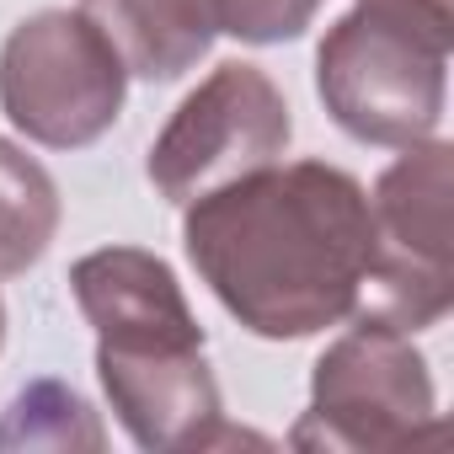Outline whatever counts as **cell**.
<instances>
[{"instance_id": "cell-1", "label": "cell", "mask_w": 454, "mask_h": 454, "mask_svg": "<svg viewBox=\"0 0 454 454\" xmlns=\"http://www.w3.org/2000/svg\"><path fill=\"white\" fill-rule=\"evenodd\" d=\"M182 252L208 294L262 342H305L353 321L374 219L358 176L273 160L182 203Z\"/></svg>"}, {"instance_id": "cell-2", "label": "cell", "mask_w": 454, "mask_h": 454, "mask_svg": "<svg viewBox=\"0 0 454 454\" xmlns=\"http://www.w3.org/2000/svg\"><path fill=\"white\" fill-rule=\"evenodd\" d=\"M70 294L97 332V380L118 427L150 454H198L241 443L224 422L219 380L203 358V326L166 257L102 247L70 268Z\"/></svg>"}, {"instance_id": "cell-3", "label": "cell", "mask_w": 454, "mask_h": 454, "mask_svg": "<svg viewBox=\"0 0 454 454\" xmlns=\"http://www.w3.org/2000/svg\"><path fill=\"white\" fill-rule=\"evenodd\" d=\"M454 27L395 6L358 0L316 49V97L332 123L380 150H406L438 134L449 102Z\"/></svg>"}, {"instance_id": "cell-4", "label": "cell", "mask_w": 454, "mask_h": 454, "mask_svg": "<svg viewBox=\"0 0 454 454\" xmlns=\"http://www.w3.org/2000/svg\"><path fill=\"white\" fill-rule=\"evenodd\" d=\"M454 145L422 139L406 145L369 192L374 252L364 273V294L353 321H374L390 332H427L454 305Z\"/></svg>"}, {"instance_id": "cell-5", "label": "cell", "mask_w": 454, "mask_h": 454, "mask_svg": "<svg viewBox=\"0 0 454 454\" xmlns=\"http://www.w3.org/2000/svg\"><path fill=\"white\" fill-rule=\"evenodd\" d=\"M433 369L406 332L353 321L310 369V406L289 427L294 449L380 454L438 438Z\"/></svg>"}, {"instance_id": "cell-6", "label": "cell", "mask_w": 454, "mask_h": 454, "mask_svg": "<svg viewBox=\"0 0 454 454\" xmlns=\"http://www.w3.org/2000/svg\"><path fill=\"white\" fill-rule=\"evenodd\" d=\"M129 97V70L102 27L75 6L22 17L0 43V113L43 150L97 145Z\"/></svg>"}, {"instance_id": "cell-7", "label": "cell", "mask_w": 454, "mask_h": 454, "mask_svg": "<svg viewBox=\"0 0 454 454\" xmlns=\"http://www.w3.org/2000/svg\"><path fill=\"white\" fill-rule=\"evenodd\" d=\"M294 139L289 102L262 65L224 59L198 81L150 145L145 176L166 203H192L257 166L284 160Z\"/></svg>"}, {"instance_id": "cell-8", "label": "cell", "mask_w": 454, "mask_h": 454, "mask_svg": "<svg viewBox=\"0 0 454 454\" xmlns=\"http://www.w3.org/2000/svg\"><path fill=\"white\" fill-rule=\"evenodd\" d=\"M134 81H182L219 38L214 0H81Z\"/></svg>"}, {"instance_id": "cell-9", "label": "cell", "mask_w": 454, "mask_h": 454, "mask_svg": "<svg viewBox=\"0 0 454 454\" xmlns=\"http://www.w3.org/2000/svg\"><path fill=\"white\" fill-rule=\"evenodd\" d=\"M59 182L38 155L0 139V278L38 268L59 236Z\"/></svg>"}, {"instance_id": "cell-10", "label": "cell", "mask_w": 454, "mask_h": 454, "mask_svg": "<svg viewBox=\"0 0 454 454\" xmlns=\"http://www.w3.org/2000/svg\"><path fill=\"white\" fill-rule=\"evenodd\" d=\"M102 417L65 380H33L0 411V449H102Z\"/></svg>"}, {"instance_id": "cell-11", "label": "cell", "mask_w": 454, "mask_h": 454, "mask_svg": "<svg viewBox=\"0 0 454 454\" xmlns=\"http://www.w3.org/2000/svg\"><path fill=\"white\" fill-rule=\"evenodd\" d=\"M321 6L326 0H214V17H219V33H231L236 43L273 49V43L305 38Z\"/></svg>"}, {"instance_id": "cell-12", "label": "cell", "mask_w": 454, "mask_h": 454, "mask_svg": "<svg viewBox=\"0 0 454 454\" xmlns=\"http://www.w3.org/2000/svg\"><path fill=\"white\" fill-rule=\"evenodd\" d=\"M374 6H395V12H411V17H427V22H449L454 27L449 0H374Z\"/></svg>"}, {"instance_id": "cell-13", "label": "cell", "mask_w": 454, "mask_h": 454, "mask_svg": "<svg viewBox=\"0 0 454 454\" xmlns=\"http://www.w3.org/2000/svg\"><path fill=\"white\" fill-rule=\"evenodd\" d=\"M0 348H6V305H0Z\"/></svg>"}]
</instances>
